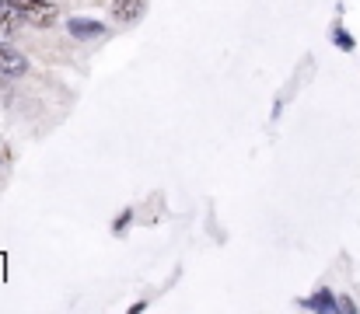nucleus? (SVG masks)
I'll return each mask as SVG.
<instances>
[{
  "label": "nucleus",
  "mask_w": 360,
  "mask_h": 314,
  "mask_svg": "<svg viewBox=\"0 0 360 314\" xmlns=\"http://www.w3.org/2000/svg\"><path fill=\"white\" fill-rule=\"evenodd\" d=\"M63 28H67V35L77 39V42H91V39H102V35L109 32V28H105L102 21H95V18H67Z\"/></svg>",
  "instance_id": "nucleus-1"
},
{
  "label": "nucleus",
  "mask_w": 360,
  "mask_h": 314,
  "mask_svg": "<svg viewBox=\"0 0 360 314\" xmlns=\"http://www.w3.org/2000/svg\"><path fill=\"white\" fill-rule=\"evenodd\" d=\"M28 74V60L25 53H18L14 46L0 42V77H25Z\"/></svg>",
  "instance_id": "nucleus-2"
},
{
  "label": "nucleus",
  "mask_w": 360,
  "mask_h": 314,
  "mask_svg": "<svg viewBox=\"0 0 360 314\" xmlns=\"http://www.w3.org/2000/svg\"><path fill=\"white\" fill-rule=\"evenodd\" d=\"M56 18H60V11H56L53 4H46V0L25 11V25H28V28H53Z\"/></svg>",
  "instance_id": "nucleus-3"
},
{
  "label": "nucleus",
  "mask_w": 360,
  "mask_h": 314,
  "mask_svg": "<svg viewBox=\"0 0 360 314\" xmlns=\"http://www.w3.org/2000/svg\"><path fill=\"white\" fill-rule=\"evenodd\" d=\"M301 308H308V311H340V297L333 290H315L311 297L301 301Z\"/></svg>",
  "instance_id": "nucleus-4"
},
{
  "label": "nucleus",
  "mask_w": 360,
  "mask_h": 314,
  "mask_svg": "<svg viewBox=\"0 0 360 314\" xmlns=\"http://www.w3.org/2000/svg\"><path fill=\"white\" fill-rule=\"evenodd\" d=\"M140 14H143V0H116L112 4V18H120L126 25H133Z\"/></svg>",
  "instance_id": "nucleus-5"
},
{
  "label": "nucleus",
  "mask_w": 360,
  "mask_h": 314,
  "mask_svg": "<svg viewBox=\"0 0 360 314\" xmlns=\"http://www.w3.org/2000/svg\"><path fill=\"white\" fill-rule=\"evenodd\" d=\"M333 46H336V49H343V53H354V49H357L354 35H350L343 25H333Z\"/></svg>",
  "instance_id": "nucleus-6"
},
{
  "label": "nucleus",
  "mask_w": 360,
  "mask_h": 314,
  "mask_svg": "<svg viewBox=\"0 0 360 314\" xmlns=\"http://www.w3.org/2000/svg\"><path fill=\"white\" fill-rule=\"evenodd\" d=\"M129 223H133V209H122L120 216L112 220V234H122V230H126Z\"/></svg>",
  "instance_id": "nucleus-7"
},
{
  "label": "nucleus",
  "mask_w": 360,
  "mask_h": 314,
  "mask_svg": "<svg viewBox=\"0 0 360 314\" xmlns=\"http://www.w3.org/2000/svg\"><path fill=\"white\" fill-rule=\"evenodd\" d=\"M340 311L354 314V311H357V304H354V301H347V297H340Z\"/></svg>",
  "instance_id": "nucleus-8"
}]
</instances>
